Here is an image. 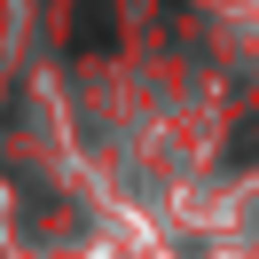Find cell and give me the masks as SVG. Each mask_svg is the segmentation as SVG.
<instances>
[{
	"label": "cell",
	"instance_id": "cell-1",
	"mask_svg": "<svg viewBox=\"0 0 259 259\" xmlns=\"http://www.w3.org/2000/svg\"><path fill=\"white\" fill-rule=\"evenodd\" d=\"M63 39H71V55H110L118 48V8L110 0H71Z\"/></svg>",
	"mask_w": 259,
	"mask_h": 259
}]
</instances>
